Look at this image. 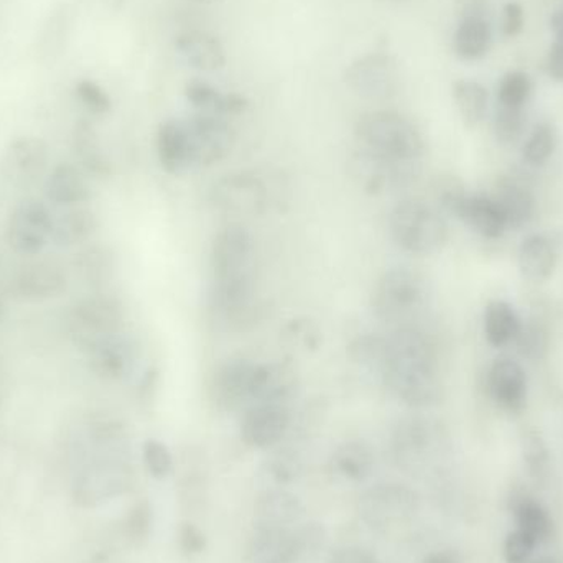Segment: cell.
<instances>
[{
	"mask_svg": "<svg viewBox=\"0 0 563 563\" xmlns=\"http://www.w3.org/2000/svg\"><path fill=\"white\" fill-rule=\"evenodd\" d=\"M384 386L400 402L429 407L442 397L435 344L416 324L393 328L379 369Z\"/></svg>",
	"mask_w": 563,
	"mask_h": 563,
	"instance_id": "cell-1",
	"label": "cell"
},
{
	"mask_svg": "<svg viewBox=\"0 0 563 563\" xmlns=\"http://www.w3.org/2000/svg\"><path fill=\"white\" fill-rule=\"evenodd\" d=\"M360 147L384 157L419 164L426 142L417 125L394 111H373L361 115L354 125Z\"/></svg>",
	"mask_w": 563,
	"mask_h": 563,
	"instance_id": "cell-2",
	"label": "cell"
},
{
	"mask_svg": "<svg viewBox=\"0 0 563 563\" xmlns=\"http://www.w3.org/2000/svg\"><path fill=\"white\" fill-rule=\"evenodd\" d=\"M389 228L397 246L416 256L440 253L449 241L442 214L419 198L399 201L390 213Z\"/></svg>",
	"mask_w": 563,
	"mask_h": 563,
	"instance_id": "cell-3",
	"label": "cell"
},
{
	"mask_svg": "<svg viewBox=\"0 0 563 563\" xmlns=\"http://www.w3.org/2000/svg\"><path fill=\"white\" fill-rule=\"evenodd\" d=\"M429 298L427 282L406 267L387 271L373 290L374 314L393 328L413 324Z\"/></svg>",
	"mask_w": 563,
	"mask_h": 563,
	"instance_id": "cell-4",
	"label": "cell"
},
{
	"mask_svg": "<svg viewBox=\"0 0 563 563\" xmlns=\"http://www.w3.org/2000/svg\"><path fill=\"white\" fill-rule=\"evenodd\" d=\"M124 305L114 295L98 290L73 305L69 330L82 351L112 334L122 333Z\"/></svg>",
	"mask_w": 563,
	"mask_h": 563,
	"instance_id": "cell-5",
	"label": "cell"
},
{
	"mask_svg": "<svg viewBox=\"0 0 563 563\" xmlns=\"http://www.w3.org/2000/svg\"><path fill=\"white\" fill-rule=\"evenodd\" d=\"M53 228L55 218L49 208L38 198L29 197L10 211L5 241L13 253L36 256L52 243Z\"/></svg>",
	"mask_w": 563,
	"mask_h": 563,
	"instance_id": "cell-6",
	"label": "cell"
},
{
	"mask_svg": "<svg viewBox=\"0 0 563 563\" xmlns=\"http://www.w3.org/2000/svg\"><path fill=\"white\" fill-rule=\"evenodd\" d=\"M344 82L354 95L367 101H389L399 92V65L389 53H367L347 66Z\"/></svg>",
	"mask_w": 563,
	"mask_h": 563,
	"instance_id": "cell-7",
	"label": "cell"
},
{
	"mask_svg": "<svg viewBox=\"0 0 563 563\" xmlns=\"http://www.w3.org/2000/svg\"><path fill=\"white\" fill-rule=\"evenodd\" d=\"M211 203L231 217H261L269 207V190L254 172H231L211 188Z\"/></svg>",
	"mask_w": 563,
	"mask_h": 563,
	"instance_id": "cell-8",
	"label": "cell"
},
{
	"mask_svg": "<svg viewBox=\"0 0 563 563\" xmlns=\"http://www.w3.org/2000/svg\"><path fill=\"white\" fill-rule=\"evenodd\" d=\"M318 529L305 526L256 525L250 541L251 563H294L317 542Z\"/></svg>",
	"mask_w": 563,
	"mask_h": 563,
	"instance_id": "cell-9",
	"label": "cell"
},
{
	"mask_svg": "<svg viewBox=\"0 0 563 563\" xmlns=\"http://www.w3.org/2000/svg\"><path fill=\"white\" fill-rule=\"evenodd\" d=\"M350 172L364 191L380 195L412 184L419 174V164L394 161L360 147L351 155Z\"/></svg>",
	"mask_w": 563,
	"mask_h": 563,
	"instance_id": "cell-10",
	"label": "cell"
},
{
	"mask_svg": "<svg viewBox=\"0 0 563 563\" xmlns=\"http://www.w3.org/2000/svg\"><path fill=\"white\" fill-rule=\"evenodd\" d=\"M213 282L254 276V240L238 223L221 228L211 246Z\"/></svg>",
	"mask_w": 563,
	"mask_h": 563,
	"instance_id": "cell-11",
	"label": "cell"
},
{
	"mask_svg": "<svg viewBox=\"0 0 563 563\" xmlns=\"http://www.w3.org/2000/svg\"><path fill=\"white\" fill-rule=\"evenodd\" d=\"M194 167H211L224 161L236 145L233 125L220 115L198 114L185 119Z\"/></svg>",
	"mask_w": 563,
	"mask_h": 563,
	"instance_id": "cell-12",
	"label": "cell"
},
{
	"mask_svg": "<svg viewBox=\"0 0 563 563\" xmlns=\"http://www.w3.org/2000/svg\"><path fill=\"white\" fill-rule=\"evenodd\" d=\"M261 364L238 357L221 364L211 380V394L214 402L223 409L254 406Z\"/></svg>",
	"mask_w": 563,
	"mask_h": 563,
	"instance_id": "cell-13",
	"label": "cell"
},
{
	"mask_svg": "<svg viewBox=\"0 0 563 563\" xmlns=\"http://www.w3.org/2000/svg\"><path fill=\"white\" fill-rule=\"evenodd\" d=\"M416 508L417 496L402 485L376 486L360 503L364 521L376 529H389L407 521Z\"/></svg>",
	"mask_w": 563,
	"mask_h": 563,
	"instance_id": "cell-14",
	"label": "cell"
},
{
	"mask_svg": "<svg viewBox=\"0 0 563 563\" xmlns=\"http://www.w3.org/2000/svg\"><path fill=\"white\" fill-rule=\"evenodd\" d=\"M49 162L46 141L35 135H22L7 145L2 158L3 177L15 187H29L43 177Z\"/></svg>",
	"mask_w": 563,
	"mask_h": 563,
	"instance_id": "cell-15",
	"label": "cell"
},
{
	"mask_svg": "<svg viewBox=\"0 0 563 563\" xmlns=\"http://www.w3.org/2000/svg\"><path fill=\"white\" fill-rule=\"evenodd\" d=\"M85 353L96 376L111 383L125 379L137 361V347L124 333L104 338L89 346Z\"/></svg>",
	"mask_w": 563,
	"mask_h": 563,
	"instance_id": "cell-16",
	"label": "cell"
},
{
	"mask_svg": "<svg viewBox=\"0 0 563 563\" xmlns=\"http://www.w3.org/2000/svg\"><path fill=\"white\" fill-rule=\"evenodd\" d=\"M290 420V410L285 404H256L244 416L241 437L253 449H269L284 439Z\"/></svg>",
	"mask_w": 563,
	"mask_h": 563,
	"instance_id": "cell-17",
	"label": "cell"
},
{
	"mask_svg": "<svg viewBox=\"0 0 563 563\" xmlns=\"http://www.w3.org/2000/svg\"><path fill=\"white\" fill-rule=\"evenodd\" d=\"M68 288V277L58 264L49 261L23 266L12 280V291L25 301L52 300L62 297Z\"/></svg>",
	"mask_w": 563,
	"mask_h": 563,
	"instance_id": "cell-18",
	"label": "cell"
},
{
	"mask_svg": "<svg viewBox=\"0 0 563 563\" xmlns=\"http://www.w3.org/2000/svg\"><path fill=\"white\" fill-rule=\"evenodd\" d=\"M488 390L501 409L519 413L528 399V374L518 361L498 357L489 367Z\"/></svg>",
	"mask_w": 563,
	"mask_h": 563,
	"instance_id": "cell-19",
	"label": "cell"
},
{
	"mask_svg": "<svg viewBox=\"0 0 563 563\" xmlns=\"http://www.w3.org/2000/svg\"><path fill=\"white\" fill-rule=\"evenodd\" d=\"M157 155L162 168L175 177L187 174L190 168H194L190 139H188L185 121L168 119L162 122L157 131Z\"/></svg>",
	"mask_w": 563,
	"mask_h": 563,
	"instance_id": "cell-20",
	"label": "cell"
},
{
	"mask_svg": "<svg viewBox=\"0 0 563 563\" xmlns=\"http://www.w3.org/2000/svg\"><path fill=\"white\" fill-rule=\"evenodd\" d=\"M453 217L485 240H498L508 230L498 203L486 195L466 194L453 211Z\"/></svg>",
	"mask_w": 563,
	"mask_h": 563,
	"instance_id": "cell-21",
	"label": "cell"
},
{
	"mask_svg": "<svg viewBox=\"0 0 563 563\" xmlns=\"http://www.w3.org/2000/svg\"><path fill=\"white\" fill-rule=\"evenodd\" d=\"M175 49L191 68L200 71H214L227 63V52L220 40L201 30L180 33L175 38Z\"/></svg>",
	"mask_w": 563,
	"mask_h": 563,
	"instance_id": "cell-22",
	"label": "cell"
},
{
	"mask_svg": "<svg viewBox=\"0 0 563 563\" xmlns=\"http://www.w3.org/2000/svg\"><path fill=\"white\" fill-rule=\"evenodd\" d=\"M558 250L549 238L531 234L522 240L518 253L519 273L532 284L549 280L558 267Z\"/></svg>",
	"mask_w": 563,
	"mask_h": 563,
	"instance_id": "cell-23",
	"label": "cell"
},
{
	"mask_svg": "<svg viewBox=\"0 0 563 563\" xmlns=\"http://www.w3.org/2000/svg\"><path fill=\"white\" fill-rule=\"evenodd\" d=\"M45 195L52 203L73 207L91 198V187L81 168L71 164H59L46 177Z\"/></svg>",
	"mask_w": 563,
	"mask_h": 563,
	"instance_id": "cell-24",
	"label": "cell"
},
{
	"mask_svg": "<svg viewBox=\"0 0 563 563\" xmlns=\"http://www.w3.org/2000/svg\"><path fill=\"white\" fill-rule=\"evenodd\" d=\"M188 102L205 114L233 118L244 114L250 108V101L238 92H223L205 81H190L185 86Z\"/></svg>",
	"mask_w": 563,
	"mask_h": 563,
	"instance_id": "cell-25",
	"label": "cell"
},
{
	"mask_svg": "<svg viewBox=\"0 0 563 563\" xmlns=\"http://www.w3.org/2000/svg\"><path fill=\"white\" fill-rule=\"evenodd\" d=\"M298 377L287 363L261 364L256 404H285L297 393Z\"/></svg>",
	"mask_w": 563,
	"mask_h": 563,
	"instance_id": "cell-26",
	"label": "cell"
},
{
	"mask_svg": "<svg viewBox=\"0 0 563 563\" xmlns=\"http://www.w3.org/2000/svg\"><path fill=\"white\" fill-rule=\"evenodd\" d=\"M493 200L498 203L499 210L505 217L506 227L511 228V230H521L534 217V195L521 181H503Z\"/></svg>",
	"mask_w": 563,
	"mask_h": 563,
	"instance_id": "cell-27",
	"label": "cell"
},
{
	"mask_svg": "<svg viewBox=\"0 0 563 563\" xmlns=\"http://www.w3.org/2000/svg\"><path fill=\"white\" fill-rule=\"evenodd\" d=\"M493 45V30L488 20L479 15H466L456 26L453 48L465 62L485 58Z\"/></svg>",
	"mask_w": 563,
	"mask_h": 563,
	"instance_id": "cell-28",
	"label": "cell"
},
{
	"mask_svg": "<svg viewBox=\"0 0 563 563\" xmlns=\"http://www.w3.org/2000/svg\"><path fill=\"white\" fill-rule=\"evenodd\" d=\"M98 228L99 221L95 211L88 208H75L55 220L52 243L59 250H71L88 243Z\"/></svg>",
	"mask_w": 563,
	"mask_h": 563,
	"instance_id": "cell-29",
	"label": "cell"
},
{
	"mask_svg": "<svg viewBox=\"0 0 563 563\" xmlns=\"http://www.w3.org/2000/svg\"><path fill=\"white\" fill-rule=\"evenodd\" d=\"M71 141L76 157L89 175L98 178L111 177V162L102 151L98 134H96V129L92 128L91 122L85 121V119L76 122Z\"/></svg>",
	"mask_w": 563,
	"mask_h": 563,
	"instance_id": "cell-30",
	"label": "cell"
},
{
	"mask_svg": "<svg viewBox=\"0 0 563 563\" xmlns=\"http://www.w3.org/2000/svg\"><path fill=\"white\" fill-rule=\"evenodd\" d=\"M121 473L111 468H92L82 473L75 485V499L81 506H95L118 495L124 482Z\"/></svg>",
	"mask_w": 563,
	"mask_h": 563,
	"instance_id": "cell-31",
	"label": "cell"
},
{
	"mask_svg": "<svg viewBox=\"0 0 563 563\" xmlns=\"http://www.w3.org/2000/svg\"><path fill=\"white\" fill-rule=\"evenodd\" d=\"M73 266H75L79 279L98 291L108 284L114 274V254L109 247L92 244L76 254Z\"/></svg>",
	"mask_w": 563,
	"mask_h": 563,
	"instance_id": "cell-32",
	"label": "cell"
},
{
	"mask_svg": "<svg viewBox=\"0 0 563 563\" xmlns=\"http://www.w3.org/2000/svg\"><path fill=\"white\" fill-rule=\"evenodd\" d=\"M521 320L515 308L505 300H492L485 308L483 330L493 347H503L518 336Z\"/></svg>",
	"mask_w": 563,
	"mask_h": 563,
	"instance_id": "cell-33",
	"label": "cell"
},
{
	"mask_svg": "<svg viewBox=\"0 0 563 563\" xmlns=\"http://www.w3.org/2000/svg\"><path fill=\"white\" fill-rule=\"evenodd\" d=\"M453 101L466 129H476L488 112V89L473 79L453 82Z\"/></svg>",
	"mask_w": 563,
	"mask_h": 563,
	"instance_id": "cell-34",
	"label": "cell"
},
{
	"mask_svg": "<svg viewBox=\"0 0 563 563\" xmlns=\"http://www.w3.org/2000/svg\"><path fill=\"white\" fill-rule=\"evenodd\" d=\"M303 512V505L290 493L269 492L257 501L256 525L291 526Z\"/></svg>",
	"mask_w": 563,
	"mask_h": 563,
	"instance_id": "cell-35",
	"label": "cell"
},
{
	"mask_svg": "<svg viewBox=\"0 0 563 563\" xmlns=\"http://www.w3.org/2000/svg\"><path fill=\"white\" fill-rule=\"evenodd\" d=\"M333 466L344 478L364 482L374 470L373 450L363 442H347L334 452Z\"/></svg>",
	"mask_w": 563,
	"mask_h": 563,
	"instance_id": "cell-36",
	"label": "cell"
},
{
	"mask_svg": "<svg viewBox=\"0 0 563 563\" xmlns=\"http://www.w3.org/2000/svg\"><path fill=\"white\" fill-rule=\"evenodd\" d=\"M516 525L519 531L531 536L538 544L548 541L552 534V519L539 503L522 498L515 506Z\"/></svg>",
	"mask_w": 563,
	"mask_h": 563,
	"instance_id": "cell-37",
	"label": "cell"
},
{
	"mask_svg": "<svg viewBox=\"0 0 563 563\" xmlns=\"http://www.w3.org/2000/svg\"><path fill=\"white\" fill-rule=\"evenodd\" d=\"M558 142V131L554 125L548 122L536 125L534 131L522 145V161L534 167L544 165L554 155Z\"/></svg>",
	"mask_w": 563,
	"mask_h": 563,
	"instance_id": "cell-38",
	"label": "cell"
},
{
	"mask_svg": "<svg viewBox=\"0 0 563 563\" xmlns=\"http://www.w3.org/2000/svg\"><path fill=\"white\" fill-rule=\"evenodd\" d=\"M532 81L528 73L508 71L498 85V104L503 108H525L531 98Z\"/></svg>",
	"mask_w": 563,
	"mask_h": 563,
	"instance_id": "cell-39",
	"label": "cell"
},
{
	"mask_svg": "<svg viewBox=\"0 0 563 563\" xmlns=\"http://www.w3.org/2000/svg\"><path fill=\"white\" fill-rule=\"evenodd\" d=\"M384 351H386V336L377 333L361 334L347 346L351 361L376 371L383 366Z\"/></svg>",
	"mask_w": 563,
	"mask_h": 563,
	"instance_id": "cell-40",
	"label": "cell"
},
{
	"mask_svg": "<svg viewBox=\"0 0 563 563\" xmlns=\"http://www.w3.org/2000/svg\"><path fill=\"white\" fill-rule=\"evenodd\" d=\"M516 350L525 360L541 361L549 353V334L542 324L526 323L515 338Z\"/></svg>",
	"mask_w": 563,
	"mask_h": 563,
	"instance_id": "cell-41",
	"label": "cell"
},
{
	"mask_svg": "<svg viewBox=\"0 0 563 563\" xmlns=\"http://www.w3.org/2000/svg\"><path fill=\"white\" fill-rule=\"evenodd\" d=\"M526 114L525 108H503L499 106L493 121V131L499 144L515 145L525 134Z\"/></svg>",
	"mask_w": 563,
	"mask_h": 563,
	"instance_id": "cell-42",
	"label": "cell"
},
{
	"mask_svg": "<svg viewBox=\"0 0 563 563\" xmlns=\"http://www.w3.org/2000/svg\"><path fill=\"white\" fill-rule=\"evenodd\" d=\"M75 95L78 101L88 109L91 114L106 115L111 112L112 99L104 88L92 79H79L75 86Z\"/></svg>",
	"mask_w": 563,
	"mask_h": 563,
	"instance_id": "cell-43",
	"label": "cell"
},
{
	"mask_svg": "<svg viewBox=\"0 0 563 563\" xmlns=\"http://www.w3.org/2000/svg\"><path fill=\"white\" fill-rule=\"evenodd\" d=\"M142 453H144L145 466L154 478L164 479L172 472L174 460H172L170 450L167 449L165 443L154 439L147 440Z\"/></svg>",
	"mask_w": 563,
	"mask_h": 563,
	"instance_id": "cell-44",
	"label": "cell"
},
{
	"mask_svg": "<svg viewBox=\"0 0 563 563\" xmlns=\"http://www.w3.org/2000/svg\"><path fill=\"white\" fill-rule=\"evenodd\" d=\"M538 542L526 534V532L516 529L515 532L506 538L505 541V561L508 563H526L531 561L532 552L538 548Z\"/></svg>",
	"mask_w": 563,
	"mask_h": 563,
	"instance_id": "cell-45",
	"label": "cell"
},
{
	"mask_svg": "<svg viewBox=\"0 0 563 563\" xmlns=\"http://www.w3.org/2000/svg\"><path fill=\"white\" fill-rule=\"evenodd\" d=\"M300 472V462L294 453L280 452L266 463V475L274 482L288 483Z\"/></svg>",
	"mask_w": 563,
	"mask_h": 563,
	"instance_id": "cell-46",
	"label": "cell"
},
{
	"mask_svg": "<svg viewBox=\"0 0 563 563\" xmlns=\"http://www.w3.org/2000/svg\"><path fill=\"white\" fill-rule=\"evenodd\" d=\"M522 449H525V459L529 468L534 473L542 472L548 465L549 452L544 440L538 433H528L522 440Z\"/></svg>",
	"mask_w": 563,
	"mask_h": 563,
	"instance_id": "cell-47",
	"label": "cell"
},
{
	"mask_svg": "<svg viewBox=\"0 0 563 563\" xmlns=\"http://www.w3.org/2000/svg\"><path fill=\"white\" fill-rule=\"evenodd\" d=\"M525 9L516 0H509L503 7V33L508 38H515L525 29Z\"/></svg>",
	"mask_w": 563,
	"mask_h": 563,
	"instance_id": "cell-48",
	"label": "cell"
},
{
	"mask_svg": "<svg viewBox=\"0 0 563 563\" xmlns=\"http://www.w3.org/2000/svg\"><path fill=\"white\" fill-rule=\"evenodd\" d=\"M545 71L552 81L563 82V40H554L549 48Z\"/></svg>",
	"mask_w": 563,
	"mask_h": 563,
	"instance_id": "cell-49",
	"label": "cell"
},
{
	"mask_svg": "<svg viewBox=\"0 0 563 563\" xmlns=\"http://www.w3.org/2000/svg\"><path fill=\"white\" fill-rule=\"evenodd\" d=\"M148 512L151 511H148L145 503H142L132 511L131 518H129V531H131L132 538L144 539L147 536L148 526H151Z\"/></svg>",
	"mask_w": 563,
	"mask_h": 563,
	"instance_id": "cell-50",
	"label": "cell"
},
{
	"mask_svg": "<svg viewBox=\"0 0 563 563\" xmlns=\"http://www.w3.org/2000/svg\"><path fill=\"white\" fill-rule=\"evenodd\" d=\"M331 563H379L369 551L360 548L341 549L331 559Z\"/></svg>",
	"mask_w": 563,
	"mask_h": 563,
	"instance_id": "cell-51",
	"label": "cell"
},
{
	"mask_svg": "<svg viewBox=\"0 0 563 563\" xmlns=\"http://www.w3.org/2000/svg\"><path fill=\"white\" fill-rule=\"evenodd\" d=\"M180 541L181 548H184V551L188 552V554H198V552H201V549L205 548L203 534L191 525H187L181 529Z\"/></svg>",
	"mask_w": 563,
	"mask_h": 563,
	"instance_id": "cell-52",
	"label": "cell"
},
{
	"mask_svg": "<svg viewBox=\"0 0 563 563\" xmlns=\"http://www.w3.org/2000/svg\"><path fill=\"white\" fill-rule=\"evenodd\" d=\"M422 563H459V561H456L455 554H452V552L439 551L427 555Z\"/></svg>",
	"mask_w": 563,
	"mask_h": 563,
	"instance_id": "cell-53",
	"label": "cell"
},
{
	"mask_svg": "<svg viewBox=\"0 0 563 563\" xmlns=\"http://www.w3.org/2000/svg\"><path fill=\"white\" fill-rule=\"evenodd\" d=\"M551 30L554 33L555 40H563V9L552 13Z\"/></svg>",
	"mask_w": 563,
	"mask_h": 563,
	"instance_id": "cell-54",
	"label": "cell"
},
{
	"mask_svg": "<svg viewBox=\"0 0 563 563\" xmlns=\"http://www.w3.org/2000/svg\"><path fill=\"white\" fill-rule=\"evenodd\" d=\"M526 563H552V561H548V559H541V561H536V562H526Z\"/></svg>",
	"mask_w": 563,
	"mask_h": 563,
	"instance_id": "cell-55",
	"label": "cell"
},
{
	"mask_svg": "<svg viewBox=\"0 0 563 563\" xmlns=\"http://www.w3.org/2000/svg\"><path fill=\"white\" fill-rule=\"evenodd\" d=\"M2 314H3V303H2V300H0V320H2Z\"/></svg>",
	"mask_w": 563,
	"mask_h": 563,
	"instance_id": "cell-56",
	"label": "cell"
},
{
	"mask_svg": "<svg viewBox=\"0 0 563 563\" xmlns=\"http://www.w3.org/2000/svg\"><path fill=\"white\" fill-rule=\"evenodd\" d=\"M194 2H210V0H194Z\"/></svg>",
	"mask_w": 563,
	"mask_h": 563,
	"instance_id": "cell-57",
	"label": "cell"
}]
</instances>
